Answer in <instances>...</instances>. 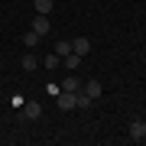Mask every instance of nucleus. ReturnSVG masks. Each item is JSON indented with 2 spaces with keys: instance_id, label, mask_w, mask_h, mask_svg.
<instances>
[{
  "instance_id": "1",
  "label": "nucleus",
  "mask_w": 146,
  "mask_h": 146,
  "mask_svg": "<svg viewBox=\"0 0 146 146\" xmlns=\"http://www.w3.org/2000/svg\"><path fill=\"white\" fill-rule=\"evenodd\" d=\"M55 104H58V110H75V91H58Z\"/></svg>"
},
{
  "instance_id": "2",
  "label": "nucleus",
  "mask_w": 146,
  "mask_h": 146,
  "mask_svg": "<svg viewBox=\"0 0 146 146\" xmlns=\"http://www.w3.org/2000/svg\"><path fill=\"white\" fill-rule=\"evenodd\" d=\"M130 140L143 143L146 140V120H130Z\"/></svg>"
},
{
  "instance_id": "3",
  "label": "nucleus",
  "mask_w": 146,
  "mask_h": 146,
  "mask_svg": "<svg viewBox=\"0 0 146 146\" xmlns=\"http://www.w3.org/2000/svg\"><path fill=\"white\" fill-rule=\"evenodd\" d=\"M72 52L84 58V55L91 52V39H88V36H78V39H72Z\"/></svg>"
},
{
  "instance_id": "4",
  "label": "nucleus",
  "mask_w": 146,
  "mask_h": 146,
  "mask_svg": "<svg viewBox=\"0 0 146 146\" xmlns=\"http://www.w3.org/2000/svg\"><path fill=\"white\" fill-rule=\"evenodd\" d=\"M52 29V23H49L46 13H36V20H33V33H39V36H46V33Z\"/></svg>"
},
{
  "instance_id": "5",
  "label": "nucleus",
  "mask_w": 146,
  "mask_h": 146,
  "mask_svg": "<svg viewBox=\"0 0 146 146\" xmlns=\"http://www.w3.org/2000/svg\"><path fill=\"white\" fill-rule=\"evenodd\" d=\"M23 117H26V120H39L42 117V107L36 104V101H29V104L23 107Z\"/></svg>"
},
{
  "instance_id": "6",
  "label": "nucleus",
  "mask_w": 146,
  "mask_h": 146,
  "mask_svg": "<svg viewBox=\"0 0 146 146\" xmlns=\"http://www.w3.org/2000/svg\"><path fill=\"white\" fill-rule=\"evenodd\" d=\"M84 94H88L91 101L101 98V81H84Z\"/></svg>"
},
{
  "instance_id": "7",
  "label": "nucleus",
  "mask_w": 146,
  "mask_h": 146,
  "mask_svg": "<svg viewBox=\"0 0 146 146\" xmlns=\"http://www.w3.org/2000/svg\"><path fill=\"white\" fill-rule=\"evenodd\" d=\"M42 65H46V68H49V72H55V68H58V65H62V55H55V52H49L46 58H42Z\"/></svg>"
},
{
  "instance_id": "8",
  "label": "nucleus",
  "mask_w": 146,
  "mask_h": 146,
  "mask_svg": "<svg viewBox=\"0 0 146 146\" xmlns=\"http://www.w3.org/2000/svg\"><path fill=\"white\" fill-rule=\"evenodd\" d=\"M62 65L68 68V72H75V68H78V65H81V55H75V52H68V55L62 58Z\"/></svg>"
},
{
  "instance_id": "9",
  "label": "nucleus",
  "mask_w": 146,
  "mask_h": 146,
  "mask_svg": "<svg viewBox=\"0 0 146 146\" xmlns=\"http://www.w3.org/2000/svg\"><path fill=\"white\" fill-rule=\"evenodd\" d=\"M33 7H36V13H46V16H49L55 3H52V0H33Z\"/></svg>"
},
{
  "instance_id": "10",
  "label": "nucleus",
  "mask_w": 146,
  "mask_h": 146,
  "mask_svg": "<svg viewBox=\"0 0 146 146\" xmlns=\"http://www.w3.org/2000/svg\"><path fill=\"white\" fill-rule=\"evenodd\" d=\"M68 52H72V39H58V42H55V55H62V58H65Z\"/></svg>"
},
{
  "instance_id": "11",
  "label": "nucleus",
  "mask_w": 146,
  "mask_h": 146,
  "mask_svg": "<svg viewBox=\"0 0 146 146\" xmlns=\"http://www.w3.org/2000/svg\"><path fill=\"white\" fill-rule=\"evenodd\" d=\"M62 91H81V81L75 78V75H68V78L62 81Z\"/></svg>"
},
{
  "instance_id": "12",
  "label": "nucleus",
  "mask_w": 146,
  "mask_h": 146,
  "mask_svg": "<svg viewBox=\"0 0 146 146\" xmlns=\"http://www.w3.org/2000/svg\"><path fill=\"white\" fill-rule=\"evenodd\" d=\"M20 65H23V72H36V68H39V58H36V55H26Z\"/></svg>"
},
{
  "instance_id": "13",
  "label": "nucleus",
  "mask_w": 146,
  "mask_h": 146,
  "mask_svg": "<svg viewBox=\"0 0 146 146\" xmlns=\"http://www.w3.org/2000/svg\"><path fill=\"white\" fill-rule=\"evenodd\" d=\"M39 39H42V36H39V33H33V29H29V33H23V46H26V49H33Z\"/></svg>"
}]
</instances>
